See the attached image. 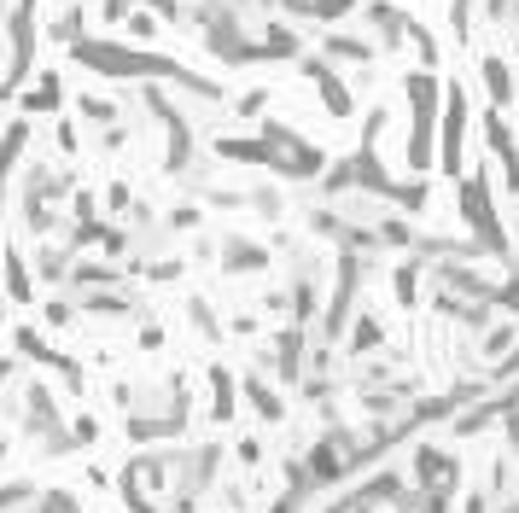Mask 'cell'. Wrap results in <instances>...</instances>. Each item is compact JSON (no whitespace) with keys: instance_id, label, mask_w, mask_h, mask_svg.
Masks as SVG:
<instances>
[{"instance_id":"obj_3","label":"cell","mask_w":519,"mask_h":513,"mask_svg":"<svg viewBox=\"0 0 519 513\" xmlns=\"http://www.w3.org/2000/svg\"><path fill=\"white\" fill-rule=\"evenodd\" d=\"M485 82H490V94H496L502 105L514 100V82H508V65H502V59H485Z\"/></svg>"},{"instance_id":"obj_7","label":"cell","mask_w":519,"mask_h":513,"mask_svg":"<svg viewBox=\"0 0 519 513\" xmlns=\"http://www.w3.org/2000/svg\"><path fill=\"white\" fill-rule=\"evenodd\" d=\"M490 12H496V18H502V12H508V0H490Z\"/></svg>"},{"instance_id":"obj_1","label":"cell","mask_w":519,"mask_h":513,"mask_svg":"<svg viewBox=\"0 0 519 513\" xmlns=\"http://www.w3.org/2000/svg\"><path fill=\"white\" fill-rule=\"evenodd\" d=\"M409 100H415L409 164H415V170H426V164H432V105H438V82H432V76H409Z\"/></svg>"},{"instance_id":"obj_2","label":"cell","mask_w":519,"mask_h":513,"mask_svg":"<svg viewBox=\"0 0 519 513\" xmlns=\"http://www.w3.org/2000/svg\"><path fill=\"white\" fill-rule=\"evenodd\" d=\"M461 135H467V105L461 94H450V123H444V164L461 170Z\"/></svg>"},{"instance_id":"obj_4","label":"cell","mask_w":519,"mask_h":513,"mask_svg":"<svg viewBox=\"0 0 519 513\" xmlns=\"http://www.w3.org/2000/svg\"><path fill=\"white\" fill-rule=\"evenodd\" d=\"M397 298H403V304H415V298H420V274H415V263L397 274Z\"/></svg>"},{"instance_id":"obj_5","label":"cell","mask_w":519,"mask_h":513,"mask_svg":"<svg viewBox=\"0 0 519 513\" xmlns=\"http://www.w3.org/2000/svg\"><path fill=\"white\" fill-rule=\"evenodd\" d=\"M356 344H362V350H368V344H380V321H362V327H356Z\"/></svg>"},{"instance_id":"obj_6","label":"cell","mask_w":519,"mask_h":513,"mask_svg":"<svg viewBox=\"0 0 519 513\" xmlns=\"http://www.w3.org/2000/svg\"><path fill=\"white\" fill-rule=\"evenodd\" d=\"M467 18H473V0H455V30H467Z\"/></svg>"}]
</instances>
